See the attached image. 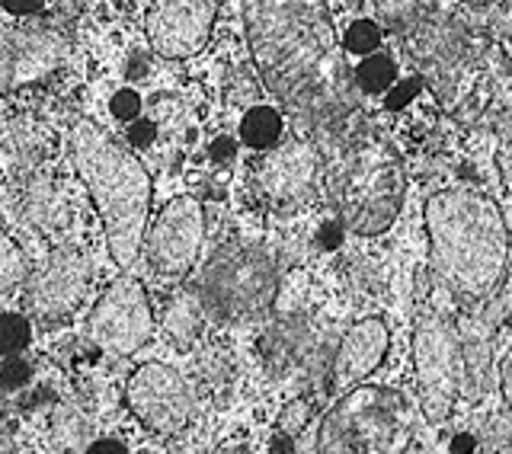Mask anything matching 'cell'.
Masks as SVG:
<instances>
[{
	"mask_svg": "<svg viewBox=\"0 0 512 454\" xmlns=\"http://www.w3.org/2000/svg\"><path fill=\"white\" fill-rule=\"evenodd\" d=\"M244 23L263 84L314 135H340L356 112V90L327 0H244Z\"/></svg>",
	"mask_w": 512,
	"mask_h": 454,
	"instance_id": "obj_1",
	"label": "cell"
},
{
	"mask_svg": "<svg viewBox=\"0 0 512 454\" xmlns=\"http://www.w3.org/2000/svg\"><path fill=\"white\" fill-rule=\"evenodd\" d=\"M429 263L436 279L464 304L487 301L509 263L503 212L477 189H439L423 208Z\"/></svg>",
	"mask_w": 512,
	"mask_h": 454,
	"instance_id": "obj_2",
	"label": "cell"
},
{
	"mask_svg": "<svg viewBox=\"0 0 512 454\" xmlns=\"http://www.w3.org/2000/svg\"><path fill=\"white\" fill-rule=\"evenodd\" d=\"M71 160L106 227L109 256L119 269H132L144 247L151 215V176L141 160L87 119L68 135Z\"/></svg>",
	"mask_w": 512,
	"mask_h": 454,
	"instance_id": "obj_3",
	"label": "cell"
},
{
	"mask_svg": "<svg viewBox=\"0 0 512 454\" xmlns=\"http://www.w3.org/2000/svg\"><path fill=\"white\" fill-rule=\"evenodd\" d=\"M416 416L410 400L391 387H356L324 416L317 454H404Z\"/></svg>",
	"mask_w": 512,
	"mask_h": 454,
	"instance_id": "obj_4",
	"label": "cell"
},
{
	"mask_svg": "<svg viewBox=\"0 0 512 454\" xmlns=\"http://www.w3.org/2000/svg\"><path fill=\"white\" fill-rule=\"evenodd\" d=\"M276 263L260 247H224L205 266L196 298L215 320H247L266 311L276 298Z\"/></svg>",
	"mask_w": 512,
	"mask_h": 454,
	"instance_id": "obj_5",
	"label": "cell"
},
{
	"mask_svg": "<svg viewBox=\"0 0 512 454\" xmlns=\"http://www.w3.org/2000/svg\"><path fill=\"white\" fill-rule=\"evenodd\" d=\"M413 365H416V384H420L423 413L432 423H442L452 413L455 397L464 384V352H461V336L436 311L416 317Z\"/></svg>",
	"mask_w": 512,
	"mask_h": 454,
	"instance_id": "obj_6",
	"label": "cell"
},
{
	"mask_svg": "<svg viewBox=\"0 0 512 454\" xmlns=\"http://www.w3.org/2000/svg\"><path fill=\"white\" fill-rule=\"evenodd\" d=\"M439 96L464 119L512 125V61L496 42L477 39L474 52L448 77Z\"/></svg>",
	"mask_w": 512,
	"mask_h": 454,
	"instance_id": "obj_7",
	"label": "cell"
},
{
	"mask_svg": "<svg viewBox=\"0 0 512 454\" xmlns=\"http://www.w3.org/2000/svg\"><path fill=\"white\" fill-rule=\"evenodd\" d=\"M400 192L404 180L394 167V160L378 148H362L349 157L343 173V212L352 231L359 234H381L388 231L397 218Z\"/></svg>",
	"mask_w": 512,
	"mask_h": 454,
	"instance_id": "obj_8",
	"label": "cell"
},
{
	"mask_svg": "<svg viewBox=\"0 0 512 454\" xmlns=\"http://www.w3.org/2000/svg\"><path fill=\"white\" fill-rule=\"evenodd\" d=\"M87 327H90V339L103 352L112 355L138 352L154 333V311L148 291L132 275L112 282L103 291V298L96 301Z\"/></svg>",
	"mask_w": 512,
	"mask_h": 454,
	"instance_id": "obj_9",
	"label": "cell"
},
{
	"mask_svg": "<svg viewBox=\"0 0 512 454\" xmlns=\"http://www.w3.org/2000/svg\"><path fill=\"white\" fill-rule=\"evenodd\" d=\"M125 403L157 435L180 432L196 416V394H192V387L186 384L180 371L160 362L135 368V375L128 378L125 387Z\"/></svg>",
	"mask_w": 512,
	"mask_h": 454,
	"instance_id": "obj_10",
	"label": "cell"
},
{
	"mask_svg": "<svg viewBox=\"0 0 512 454\" xmlns=\"http://www.w3.org/2000/svg\"><path fill=\"white\" fill-rule=\"evenodd\" d=\"M404 36L407 55L436 93L448 84V77L461 68L477 45V36L461 23V16L445 10H423Z\"/></svg>",
	"mask_w": 512,
	"mask_h": 454,
	"instance_id": "obj_11",
	"label": "cell"
},
{
	"mask_svg": "<svg viewBox=\"0 0 512 454\" xmlns=\"http://www.w3.org/2000/svg\"><path fill=\"white\" fill-rule=\"evenodd\" d=\"M202 240H205V212L199 199L176 196L173 202L164 205L157 221L148 224L141 250L148 253V263L154 272L180 279L196 263Z\"/></svg>",
	"mask_w": 512,
	"mask_h": 454,
	"instance_id": "obj_12",
	"label": "cell"
},
{
	"mask_svg": "<svg viewBox=\"0 0 512 454\" xmlns=\"http://www.w3.org/2000/svg\"><path fill=\"white\" fill-rule=\"evenodd\" d=\"M68 48V32L48 23L0 29V96L48 77L68 58Z\"/></svg>",
	"mask_w": 512,
	"mask_h": 454,
	"instance_id": "obj_13",
	"label": "cell"
},
{
	"mask_svg": "<svg viewBox=\"0 0 512 454\" xmlns=\"http://www.w3.org/2000/svg\"><path fill=\"white\" fill-rule=\"evenodd\" d=\"M215 16L218 0H151L144 32L160 58L183 61L205 48Z\"/></svg>",
	"mask_w": 512,
	"mask_h": 454,
	"instance_id": "obj_14",
	"label": "cell"
},
{
	"mask_svg": "<svg viewBox=\"0 0 512 454\" xmlns=\"http://www.w3.org/2000/svg\"><path fill=\"white\" fill-rule=\"evenodd\" d=\"M90 266L74 247L52 250L48 263L29 279V304L42 320H61L80 304L87 291Z\"/></svg>",
	"mask_w": 512,
	"mask_h": 454,
	"instance_id": "obj_15",
	"label": "cell"
},
{
	"mask_svg": "<svg viewBox=\"0 0 512 454\" xmlns=\"http://www.w3.org/2000/svg\"><path fill=\"white\" fill-rule=\"evenodd\" d=\"M317 183V151L304 141L269 148L256 164V186L272 205H301Z\"/></svg>",
	"mask_w": 512,
	"mask_h": 454,
	"instance_id": "obj_16",
	"label": "cell"
},
{
	"mask_svg": "<svg viewBox=\"0 0 512 454\" xmlns=\"http://www.w3.org/2000/svg\"><path fill=\"white\" fill-rule=\"evenodd\" d=\"M388 343H391L388 327H384L378 317L359 320L356 327H349L340 349H336L333 381L336 384H352V381L368 378L384 362V355H388Z\"/></svg>",
	"mask_w": 512,
	"mask_h": 454,
	"instance_id": "obj_17",
	"label": "cell"
},
{
	"mask_svg": "<svg viewBox=\"0 0 512 454\" xmlns=\"http://www.w3.org/2000/svg\"><path fill=\"white\" fill-rule=\"evenodd\" d=\"M461 352H464V394L477 400L493 387L490 327H484V323H471L461 336Z\"/></svg>",
	"mask_w": 512,
	"mask_h": 454,
	"instance_id": "obj_18",
	"label": "cell"
},
{
	"mask_svg": "<svg viewBox=\"0 0 512 454\" xmlns=\"http://www.w3.org/2000/svg\"><path fill=\"white\" fill-rule=\"evenodd\" d=\"M282 138V116L269 106H253L240 122V141L253 151H269Z\"/></svg>",
	"mask_w": 512,
	"mask_h": 454,
	"instance_id": "obj_19",
	"label": "cell"
},
{
	"mask_svg": "<svg viewBox=\"0 0 512 454\" xmlns=\"http://www.w3.org/2000/svg\"><path fill=\"white\" fill-rule=\"evenodd\" d=\"M202 304L199 298H176L170 307H167V317H164V330L176 339L180 346L192 343V339H199L202 333Z\"/></svg>",
	"mask_w": 512,
	"mask_h": 454,
	"instance_id": "obj_20",
	"label": "cell"
},
{
	"mask_svg": "<svg viewBox=\"0 0 512 454\" xmlns=\"http://www.w3.org/2000/svg\"><path fill=\"white\" fill-rule=\"evenodd\" d=\"M29 275V259L16 247L13 237L0 227V295H7Z\"/></svg>",
	"mask_w": 512,
	"mask_h": 454,
	"instance_id": "obj_21",
	"label": "cell"
},
{
	"mask_svg": "<svg viewBox=\"0 0 512 454\" xmlns=\"http://www.w3.org/2000/svg\"><path fill=\"white\" fill-rule=\"evenodd\" d=\"M426 0H375V10H378V23L391 32H404L416 23V16L423 13Z\"/></svg>",
	"mask_w": 512,
	"mask_h": 454,
	"instance_id": "obj_22",
	"label": "cell"
},
{
	"mask_svg": "<svg viewBox=\"0 0 512 454\" xmlns=\"http://www.w3.org/2000/svg\"><path fill=\"white\" fill-rule=\"evenodd\" d=\"M394 61L388 55H368L359 68H356V87L362 93H381L394 84Z\"/></svg>",
	"mask_w": 512,
	"mask_h": 454,
	"instance_id": "obj_23",
	"label": "cell"
},
{
	"mask_svg": "<svg viewBox=\"0 0 512 454\" xmlns=\"http://www.w3.org/2000/svg\"><path fill=\"white\" fill-rule=\"evenodd\" d=\"M29 218L36 221L39 227H55L58 224V205H61V196L48 186V183H36L29 192Z\"/></svg>",
	"mask_w": 512,
	"mask_h": 454,
	"instance_id": "obj_24",
	"label": "cell"
},
{
	"mask_svg": "<svg viewBox=\"0 0 512 454\" xmlns=\"http://www.w3.org/2000/svg\"><path fill=\"white\" fill-rule=\"evenodd\" d=\"M32 327L20 314H0V355H16L29 346Z\"/></svg>",
	"mask_w": 512,
	"mask_h": 454,
	"instance_id": "obj_25",
	"label": "cell"
},
{
	"mask_svg": "<svg viewBox=\"0 0 512 454\" xmlns=\"http://www.w3.org/2000/svg\"><path fill=\"white\" fill-rule=\"evenodd\" d=\"M381 45V29L372 20H356L349 23L346 36H343V48L349 55H375V48Z\"/></svg>",
	"mask_w": 512,
	"mask_h": 454,
	"instance_id": "obj_26",
	"label": "cell"
},
{
	"mask_svg": "<svg viewBox=\"0 0 512 454\" xmlns=\"http://www.w3.org/2000/svg\"><path fill=\"white\" fill-rule=\"evenodd\" d=\"M509 317H512V259L506 263L503 285L496 288L493 301H487V311H484V317H480V323L493 330V327H500L503 320H509Z\"/></svg>",
	"mask_w": 512,
	"mask_h": 454,
	"instance_id": "obj_27",
	"label": "cell"
},
{
	"mask_svg": "<svg viewBox=\"0 0 512 454\" xmlns=\"http://www.w3.org/2000/svg\"><path fill=\"white\" fill-rule=\"evenodd\" d=\"M29 381H32L29 362L16 359V355L4 359V365H0V387H4V391H20V387H26Z\"/></svg>",
	"mask_w": 512,
	"mask_h": 454,
	"instance_id": "obj_28",
	"label": "cell"
},
{
	"mask_svg": "<svg viewBox=\"0 0 512 454\" xmlns=\"http://www.w3.org/2000/svg\"><path fill=\"white\" fill-rule=\"evenodd\" d=\"M109 112H112L116 119H122V122H135V119H138V112H141V96H138V90H132V87L119 90L116 96H112Z\"/></svg>",
	"mask_w": 512,
	"mask_h": 454,
	"instance_id": "obj_29",
	"label": "cell"
},
{
	"mask_svg": "<svg viewBox=\"0 0 512 454\" xmlns=\"http://www.w3.org/2000/svg\"><path fill=\"white\" fill-rule=\"evenodd\" d=\"M496 167H500V180L506 186V192L512 196V125L500 138V151H496Z\"/></svg>",
	"mask_w": 512,
	"mask_h": 454,
	"instance_id": "obj_30",
	"label": "cell"
},
{
	"mask_svg": "<svg viewBox=\"0 0 512 454\" xmlns=\"http://www.w3.org/2000/svg\"><path fill=\"white\" fill-rule=\"evenodd\" d=\"M308 416H311V410H308V403L304 400H295V403H288V407L282 410V416H279V429L288 435V432H301V426L308 423Z\"/></svg>",
	"mask_w": 512,
	"mask_h": 454,
	"instance_id": "obj_31",
	"label": "cell"
},
{
	"mask_svg": "<svg viewBox=\"0 0 512 454\" xmlns=\"http://www.w3.org/2000/svg\"><path fill=\"white\" fill-rule=\"evenodd\" d=\"M154 138H157V122L151 119H135V125L128 128V141H132L135 148H148Z\"/></svg>",
	"mask_w": 512,
	"mask_h": 454,
	"instance_id": "obj_32",
	"label": "cell"
},
{
	"mask_svg": "<svg viewBox=\"0 0 512 454\" xmlns=\"http://www.w3.org/2000/svg\"><path fill=\"white\" fill-rule=\"evenodd\" d=\"M416 93H420V80H404V84L391 90V96H388V109H404Z\"/></svg>",
	"mask_w": 512,
	"mask_h": 454,
	"instance_id": "obj_33",
	"label": "cell"
},
{
	"mask_svg": "<svg viewBox=\"0 0 512 454\" xmlns=\"http://www.w3.org/2000/svg\"><path fill=\"white\" fill-rule=\"evenodd\" d=\"M493 29L500 32L506 42H512V0H503V7L493 16Z\"/></svg>",
	"mask_w": 512,
	"mask_h": 454,
	"instance_id": "obj_34",
	"label": "cell"
},
{
	"mask_svg": "<svg viewBox=\"0 0 512 454\" xmlns=\"http://www.w3.org/2000/svg\"><path fill=\"white\" fill-rule=\"evenodd\" d=\"M4 4V10L16 13V16H32V13H39L45 0H0Z\"/></svg>",
	"mask_w": 512,
	"mask_h": 454,
	"instance_id": "obj_35",
	"label": "cell"
},
{
	"mask_svg": "<svg viewBox=\"0 0 512 454\" xmlns=\"http://www.w3.org/2000/svg\"><path fill=\"white\" fill-rule=\"evenodd\" d=\"M234 141L231 138H215L212 141V160H231L234 157Z\"/></svg>",
	"mask_w": 512,
	"mask_h": 454,
	"instance_id": "obj_36",
	"label": "cell"
},
{
	"mask_svg": "<svg viewBox=\"0 0 512 454\" xmlns=\"http://www.w3.org/2000/svg\"><path fill=\"white\" fill-rule=\"evenodd\" d=\"M84 454H128V451H125V445H119V442L103 439V442H93Z\"/></svg>",
	"mask_w": 512,
	"mask_h": 454,
	"instance_id": "obj_37",
	"label": "cell"
},
{
	"mask_svg": "<svg viewBox=\"0 0 512 454\" xmlns=\"http://www.w3.org/2000/svg\"><path fill=\"white\" fill-rule=\"evenodd\" d=\"M477 442L471 439V435H458V439H452V454H474Z\"/></svg>",
	"mask_w": 512,
	"mask_h": 454,
	"instance_id": "obj_38",
	"label": "cell"
},
{
	"mask_svg": "<svg viewBox=\"0 0 512 454\" xmlns=\"http://www.w3.org/2000/svg\"><path fill=\"white\" fill-rule=\"evenodd\" d=\"M503 397L506 403H512V359L503 365Z\"/></svg>",
	"mask_w": 512,
	"mask_h": 454,
	"instance_id": "obj_39",
	"label": "cell"
},
{
	"mask_svg": "<svg viewBox=\"0 0 512 454\" xmlns=\"http://www.w3.org/2000/svg\"><path fill=\"white\" fill-rule=\"evenodd\" d=\"M272 454H292V439H285V435H282V439H276V442H272Z\"/></svg>",
	"mask_w": 512,
	"mask_h": 454,
	"instance_id": "obj_40",
	"label": "cell"
},
{
	"mask_svg": "<svg viewBox=\"0 0 512 454\" xmlns=\"http://www.w3.org/2000/svg\"><path fill=\"white\" fill-rule=\"evenodd\" d=\"M320 240H324V247H336V243H340V231H336V227H330L327 234H320Z\"/></svg>",
	"mask_w": 512,
	"mask_h": 454,
	"instance_id": "obj_41",
	"label": "cell"
},
{
	"mask_svg": "<svg viewBox=\"0 0 512 454\" xmlns=\"http://www.w3.org/2000/svg\"><path fill=\"white\" fill-rule=\"evenodd\" d=\"M461 4H468V7H490V4H496V0H461Z\"/></svg>",
	"mask_w": 512,
	"mask_h": 454,
	"instance_id": "obj_42",
	"label": "cell"
},
{
	"mask_svg": "<svg viewBox=\"0 0 512 454\" xmlns=\"http://www.w3.org/2000/svg\"><path fill=\"white\" fill-rule=\"evenodd\" d=\"M0 454H16V451H13V445H10L7 439H0Z\"/></svg>",
	"mask_w": 512,
	"mask_h": 454,
	"instance_id": "obj_43",
	"label": "cell"
}]
</instances>
